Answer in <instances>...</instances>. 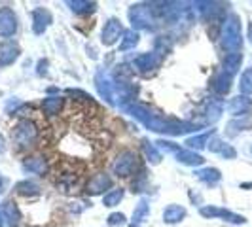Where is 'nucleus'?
Wrapping results in <instances>:
<instances>
[{
	"label": "nucleus",
	"instance_id": "obj_1",
	"mask_svg": "<svg viewBox=\"0 0 252 227\" xmlns=\"http://www.w3.org/2000/svg\"><path fill=\"white\" fill-rule=\"evenodd\" d=\"M222 46H224V50L231 51V53H235L241 48V25L237 15L227 17L224 30H222Z\"/></svg>",
	"mask_w": 252,
	"mask_h": 227
},
{
	"label": "nucleus",
	"instance_id": "obj_2",
	"mask_svg": "<svg viewBox=\"0 0 252 227\" xmlns=\"http://www.w3.org/2000/svg\"><path fill=\"white\" fill-rule=\"evenodd\" d=\"M34 137H36V129H34V125L32 123H29V121H23V123H19L17 125V129H15V139H17V142L19 144H29V142H32L34 140Z\"/></svg>",
	"mask_w": 252,
	"mask_h": 227
},
{
	"label": "nucleus",
	"instance_id": "obj_3",
	"mask_svg": "<svg viewBox=\"0 0 252 227\" xmlns=\"http://www.w3.org/2000/svg\"><path fill=\"white\" fill-rule=\"evenodd\" d=\"M135 165H137V157L133 153H124L122 157H118V161L114 165V170L122 176H127L135 169Z\"/></svg>",
	"mask_w": 252,
	"mask_h": 227
},
{
	"label": "nucleus",
	"instance_id": "obj_4",
	"mask_svg": "<svg viewBox=\"0 0 252 227\" xmlns=\"http://www.w3.org/2000/svg\"><path fill=\"white\" fill-rule=\"evenodd\" d=\"M203 214L205 216H220V218H224V220H227V222H233V224H243V222H245L243 216L233 214V212L224 210V208H203Z\"/></svg>",
	"mask_w": 252,
	"mask_h": 227
},
{
	"label": "nucleus",
	"instance_id": "obj_5",
	"mask_svg": "<svg viewBox=\"0 0 252 227\" xmlns=\"http://www.w3.org/2000/svg\"><path fill=\"white\" fill-rule=\"evenodd\" d=\"M13 30H15V19L10 13V10H2L0 12V34L4 36H10Z\"/></svg>",
	"mask_w": 252,
	"mask_h": 227
},
{
	"label": "nucleus",
	"instance_id": "obj_6",
	"mask_svg": "<svg viewBox=\"0 0 252 227\" xmlns=\"http://www.w3.org/2000/svg\"><path fill=\"white\" fill-rule=\"evenodd\" d=\"M252 106V102L249 97H235L231 104H229V110L231 114H235V115H241V114H245L249 108Z\"/></svg>",
	"mask_w": 252,
	"mask_h": 227
},
{
	"label": "nucleus",
	"instance_id": "obj_7",
	"mask_svg": "<svg viewBox=\"0 0 252 227\" xmlns=\"http://www.w3.org/2000/svg\"><path fill=\"white\" fill-rule=\"evenodd\" d=\"M241 64V55L239 53H229L226 57V61H224V72L229 76H233L237 72V68H239Z\"/></svg>",
	"mask_w": 252,
	"mask_h": 227
},
{
	"label": "nucleus",
	"instance_id": "obj_8",
	"mask_svg": "<svg viewBox=\"0 0 252 227\" xmlns=\"http://www.w3.org/2000/svg\"><path fill=\"white\" fill-rule=\"evenodd\" d=\"M120 23L118 21H110L108 25H106V28H104V32H102V40L106 42V44H112V42H116V38L120 36Z\"/></svg>",
	"mask_w": 252,
	"mask_h": 227
},
{
	"label": "nucleus",
	"instance_id": "obj_9",
	"mask_svg": "<svg viewBox=\"0 0 252 227\" xmlns=\"http://www.w3.org/2000/svg\"><path fill=\"white\" fill-rule=\"evenodd\" d=\"M15 57H17V50L13 48L12 44H6V46L0 48V63L2 64L10 63V61H13Z\"/></svg>",
	"mask_w": 252,
	"mask_h": 227
},
{
	"label": "nucleus",
	"instance_id": "obj_10",
	"mask_svg": "<svg viewBox=\"0 0 252 227\" xmlns=\"http://www.w3.org/2000/svg\"><path fill=\"white\" fill-rule=\"evenodd\" d=\"M239 87L243 95H252V70H247L245 74L241 76Z\"/></svg>",
	"mask_w": 252,
	"mask_h": 227
},
{
	"label": "nucleus",
	"instance_id": "obj_11",
	"mask_svg": "<svg viewBox=\"0 0 252 227\" xmlns=\"http://www.w3.org/2000/svg\"><path fill=\"white\" fill-rule=\"evenodd\" d=\"M229 82H231V76L226 74V72H222V74L216 78L215 89L218 91V93H227V89H229Z\"/></svg>",
	"mask_w": 252,
	"mask_h": 227
},
{
	"label": "nucleus",
	"instance_id": "obj_12",
	"mask_svg": "<svg viewBox=\"0 0 252 227\" xmlns=\"http://www.w3.org/2000/svg\"><path fill=\"white\" fill-rule=\"evenodd\" d=\"M199 178H203V180L209 182V184H215V182L220 180V172H218L216 169H205V170L199 172Z\"/></svg>",
	"mask_w": 252,
	"mask_h": 227
},
{
	"label": "nucleus",
	"instance_id": "obj_13",
	"mask_svg": "<svg viewBox=\"0 0 252 227\" xmlns=\"http://www.w3.org/2000/svg\"><path fill=\"white\" fill-rule=\"evenodd\" d=\"M184 216V210L180 208V206H173V208H169L167 212H165V220L167 222H177Z\"/></svg>",
	"mask_w": 252,
	"mask_h": 227
},
{
	"label": "nucleus",
	"instance_id": "obj_14",
	"mask_svg": "<svg viewBox=\"0 0 252 227\" xmlns=\"http://www.w3.org/2000/svg\"><path fill=\"white\" fill-rule=\"evenodd\" d=\"M120 199H122V191L118 189V191L110 193L108 197H104V202H106V206H114V204H116V201H120Z\"/></svg>",
	"mask_w": 252,
	"mask_h": 227
},
{
	"label": "nucleus",
	"instance_id": "obj_15",
	"mask_svg": "<svg viewBox=\"0 0 252 227\" xmlns=\"http://www.w3.org/2000/svg\"><path fill=\"white\" fill-rule=\"evenodd\" d=\"M106 184H108V180H106L104 176H99L93 184H91V191L97 193V191H99V186H106Z\"/></svg>",
	"mask_w": 252,
	"mask_h": 227
},
{
	"label": "nucleus",
	"instance_id": "obj_16",
	"mask_svg": "<svg viewBox=\"0 0 252 227\" xmlns=\"http://www.w3.org/2000/svg\"><path fill=\"white\" fill-rule=\"evenodd\" d=\"M207 139H209V135H203V137H197V139H191L188 144L189 146H197V148H199V146H203V144L207 142Z\"/></svg>",
	"mask_w": 252,
	"mask_h": 227
},
{
	"label": "nucleus",
	"instance_id": "obj_17",
	"mask_svg": "<svg viewBox=\"0 0 252 227\" xmlns=\"http://www.w3.org/2000/svg\"><path fill=\"white\" fill-rule=\"evenodd\" d=\"M144 212H146V202H140L139 210L135 212V218H133V220H137V222H140V218L144 216Z\"/></svg>",
	"mask_w": 252,
	"mask_h": 227
},
{
	"label": "nucleus",
	"instance_id": "obj_18",
	"mask_svg": "<svg viewBox=\"0 0 252 227\" xmlns=\"http://www.w3.org/2000/svg\"><path fill=\"white\" fill-rule=\"evenodd\" d=\"M110 224H124V216L122 214H114L110 218Z\"/></svg>",
	"mask_w": 252,
	"mask_h": 227
},
{
	"label": "nucleus",
	"instance_id": "obj_19",
	"mask_svg": "<svg viewBox=\"0 0 252 227\" xmlns=\"http://www.w3.org/2000/svg\"><path fill=\"white\" fill-rule=\"evenodd\" d=\"M249 40H251V44H252V23L249 25Z\"/></svg>",
	"mask_w": 252,
	"mask_h": 227
}]
</instances>
